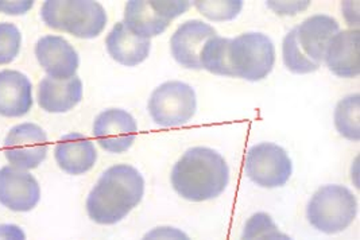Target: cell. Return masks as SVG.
Listing matches in <instances>:
<instances>
[{"mask_svg":"<svg viewBox=\"0 0 360 240\" xmlns=\"http://www.w3.org/2000/svg\"><path fill=\"white\" fill-rule=\"evenodd\" d=\"M359 45V29L338 32L330 39L324 57L330 72L345 79L358 77L360 73Z\"/></svg>","mask_w":360,"mask_h":240,"instance_id":"15","label":"cell"},{"mask_svg":"<svg viewBox=\"0 0 360 240\" xmlns=\"http://www.w3.org/2000/svg\"><path fill=\"white\" fill-rule=\"evenodd\" d=\"M4 154L8 162L20 170L38 168L48 154V135L33 123L19 125L7 134Z\"/></svg>","mask_w":360,"mask_h":240,"instance_id":"10","label":"cell"},{"mask_svg":"<svg viewBox=\"0 0 360 240\" xmlns=\"http://www.w3.org/2000/svg\"><path fill=\"white\" fill-rule=\"evenodd\" d=\"M189 8V1H138L126 4L124 25L138 37L150 39L164 32L173 19Z\"/></svg>","mask_w":360,"mask_h":240,"instance_id":"8","label":"cell"},{"mask_svg":"<svg viewBox=\"0 0 360 240\" xmlns=\"http://www.w3.org/2000/svg\"><path fill=\"white\" fill-rule=\"evenodd\" d=\"M359 107V94H355L340 100L335 111V126L340 135L356 142L360 139Z\"/></svg>","mask_w":360,"mask_h":240,"instance_id":"20","label":"cell"},{"mask_svg":"<svg viewBox=\"0 0 360 240\" xmlns=\"http://www.w3.org/2000/svg\"><path fill=\"white\" fill-rule=\"evenodd\" d=\"M32 6L33 1H0V11L10 15H19L29 11Z\"/></svg>","mask_w":360,"mask_h":240,"instance_id":"25","label":"cell"},{"mask_svg":"<svg viewBox=\"0 0 360 240\" xmlns=\"http://www.w3.org/2000/svg\"><path fill=\"white\" fill-rule=\"evenodd\" d=\"M41 189L30 173L14 166L0 169V203L15 212H29L35 208Z\"/></svg>","mask_w":360,"mask_h":240,"instance_id":"12","label":"cell"},{"mask_svg":"<svg viewBox=\"0 0 360 240\" xmlns=\"http://www.w3.org/2000/svg\"><path fill=\"white\" fill-rule=\"evenodd\" d=\"M298 1H295V4H292V13H290V10H289V14H295V11H293V6H295ZM283 6L285 7H288V8H290V4H288V1H283Z\"/></svg>","mask_w":360,"mask_h":240,"instance_id":"27","label":"cell"},{"mask_svg":"<svg viewBox=\"0 0 360 240\" xmlns=\"http://www.w3.org/2000/svg\"><path fill=\"white\" fill-rule=\"evenodd\" d=\"M217 32L202 20H188L170 38V50L174 60L188 69H201L200 54L208 39Z\"/></svg>","mask_w":360,"mask_h":240,"instance_id":"13","label":"cell"},{"mask_svg":"<svg viewBox=\"0 0 360 240\" xmlns=\"http://www.w3.org/2000/svg\"><path fill=\"white\" fill-rule=\"evenodd\" d=\"M107 50L116 63L135 66L143 63L150 53V39L135 35L123 22H119L105 39Z\"/></svg>","mask_w":360,"mask_h":240,"instance_id":"19","label":"cell"},{"mask_svg":"<svg viewBox=\"0 0 360 240\" xmlns=\"http://www.w3.org/2000/svg\"><path fill=\"white\" fill-rule=\"evenodd\" d=\"M245 170L247 177L257 185L279 188L289 181L293 166L288 153L281 146L263 142L248 150Z\"/></svg>","mask_w":360,"mask_h":240,"instance_id":"9","label":"cell"},{"mask_svg":"<svg viewBox=\"0 0 360 240\" xmlns=\"http://www.w3.org/2000/svg\"><path fill=\"white\" fill-rule=\"evenodd\" d=\"M242 240H292L279 232L278 227L267 213H255L247 220Z\"/></svg>","mask_w":360,"mask_h":240,"instance_id":"21","label":"cell"},{"mask_svg":"<svg viewBox=\"0 0 360 240\" xmlns=\"http://www.w3.org/2000/svg\"><path fill=\"white\" fill-rule=\"evenodd\" d=\"M197 10L212 20H229L239 15L243 1H195Z\"/></svg>","mask_w":360,"mask_h":240,"instance_id":"23","label":"cell"},{"mask_svg":"<svg viewBox=\"0 0 360 240\" xmlns=\"http://www.w3.org/2000/svg\"><path fill=\"white\" fill-rule=\"evenodd\" d=\"M42 19L50 29L77 38H95L107 25V14L98 1H45Z\"/></svg>","mask_w":360,"mask_h":240,"instance_id":"5","label":"cell"},{"mask_svg":"<svg viewBox=\"0 0 360 240\" xmlns=\"http://www.w3.org/2000/svg\"><path fill=\"white\" fill-rule=\"evenodd\" d=\"M274 61V45L261 32H246L233 39L216 35L207 41L200 54L201 69L248 81L263 80Z\"/></svg>","mask_w":360,"mask_h":240,"instance_id":"1","label":"cell"},{"mask_svg":"<svg viewBox=\"0 0 360 240\" xmlns=\"http://www.w3.org/2000/svg\"><path fill=\"white\" fill-rule=\"evenodd\" d=\"M22 35L13 23H0V65L10 64L17 57Z\"/></svg>","mask_w":360,"mask_h":240,"instance_id":"22","label":"cell"},{"mask_svg":"<svg viewBox=\"0 0 360 240\" xmlns=\"http://www.w3.org/2000/svg\"><path fill=\"white\" fill-rule=\"evenodd\" d=\"M82 99V82L77 76L64 80L45 77L38 85V104L46 113H68Z\"/></svg>","mask_w":360,"mask_h":240,"instance_id":"17","label":"cell"},{"mask_svg":"<svg viewBox=\"0 0 360 240\" xmlns=\"http://www.w3.org/2000/svg\"><path fill=\"white\" fill-rule=\"evenodd\" d=\"M35 56L53 79H70L79 69V54L63 37L46 35L41 38L35 46Z\"/></svg>","mask_w":360,"mask_h":240,"instance_id":"14","label":"cell"},{"mask_svg":"<svg viewBox=\"0 0 360 240\" xmlns=\"http://www.w3.org/2000/svg\"><path fill=\"white\" fill-rule=\"evenodd\" d=\"M56 160L69 175L79 176L91 170L98 160V153L92 141L79 132L64 135L56 146Z\"/></svg>","mask_w":360,"mask_h":240,"instance_id":"16","label":"cell"},{"mask_svg":"<svg viewBox=\"0 0 360 240\" xmlns=\"http://www.w3.org/2000/svg\"><path fill=\"white\" fill-rule=\"evenodd\" d=\"M340 26L332 16L313 15L289 32L282 45L286 68L295 73H311L324 61L330 39Z\"/></svg>","mask_w":360,"mask_h":240,"instance_id":"4","label":"cell"},{"mask_svg":"<svg viewBox=\"0 0 360 240\" xmlns=\"http://www.w3.org/2000/svg\"><path fill=\"white\" fill-rule=\"evenodd\" d=\"M142 240H191L181 229L173 227H157L148 232Z\"/></svg>","mask_w":360,"mask_h":240,"instance_id":"24","label":"cell"},{"mask_svg":"<svg viewBox=\"0 0 360 240\" xmlns=\"http://www.w3.org/2000/svg\"><path fill=\"white\" fill-rule=\"evenodd\" d=\"M33 107V85L17 70L0 72V115L18 118Z\"/></svg>","mask_w":360,"mask_h":240,"instance_id":"18","label":"cell"},{"mask_svg":"<svg viewBox=\"0 0 360 240\" xmlns=\"http://www.w3.org/2000/svg\"><path fill=\"white\" fill-rule=\"evenodd\" d=\"M195 89L181 81H167L150 96L148 113L162 127H180L196 113Z\"/></svg>","mask_w":360,"mask_h":240,"instance_id":"7","label":"cell"},{"mask_svg":"<svg viewBox=\"0 0 360 240\" xmlns=\"http://www.w3.org/2000/svg\"><path fill=\"white\" fill-rule=\"evenodd\" d=\"M358 212L356 198L342 185H327L313 194L308 206V220L324 234L343 232Z\"/></svg>","mask_w":360,"mask_h":240,"instance_id":"6","label":"cell"},{"mask_svg":"<svg viewBox=\"0 0 360 240\" xmlns=\"http://www.w3.org/2000/svg\"><path fill=\"white\" fill-rule=\"evenodd\" d=\"M136 131L138 126L132 115L119 108L100 113L94 125V135L98 144L110 153L129 150L135 142Z\"/></svg>","mask_w":360,"mask_h":240,"instance_id":"11","label":"cell"},{"mask_svg":"<svg viewBox=\"0 0 360 240\" xmlns=\"http://www.w3.org/2000/svg\"><path fill=\"white\" fill-rule=\"evenodd\" d=\"M170 181L185 200L195 203L212 200L229 185V165L212 149L192 147L174 165Z\"/></svg>","mask_w":360,"mask_h":240,"instance_id":"3","label":"cell"},{"mask_svg":"<svg viewBox=\"0 0 360 240\" xmlns=\"http://www.w3.org/2000/svg\"><path fill=\"white\" fill-rule=\"evenodd\" d=\"M145 192V181L130 165H115L100 177L86 200L89 217L98 225H115L135 208Z\"/></svg>","mask_w":360,"mask_h":240,"instance_id":"2","label":"cell"},{"mask_svg":"<svg viewBox=\"0 0 360 240\" xmlns=\"http://www.w3.org/2000/svg\"><path fill=\"white\" fill-rule=\"evenodd\" d=\"M0 240H26V235L20 227L14 225H0Z\"/></svg>","mask_w":360,"mask_h":240,"instance_id":"26","label":"cell"}]
</instances>
